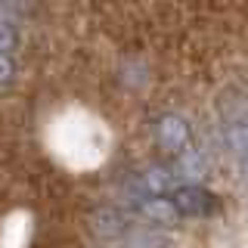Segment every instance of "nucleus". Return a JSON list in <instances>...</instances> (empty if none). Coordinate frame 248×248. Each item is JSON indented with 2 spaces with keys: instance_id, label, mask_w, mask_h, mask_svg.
Instances as JSON below:
<instances>
[{
  "instance_id": "f257e3e1",
  "label": "nucleus",
  "mask_w": 248,
  "mask_h": 248,
  "mask_svg": "<svg viewBox=\"0 0 248 248\" xmlns=\"http://www.w3.org/2000/svg\"><path fill=\"white\" fill-rule=\"evenodd\" d=\"M170 205H174L177 217H211L217 202L214 196L205 189V186L199 183H183L174 189V196H170Z\"/></svg>"
},
{
  "instance_id": "f03ea898",
  "label": "nucleus",
  "mask_w": 248,
  "mask_h": 248,
  "mask_svg": "<svg viewBox=\"0 0 248 248\" xmlns=\"http://www.w3.org/2000/svg\"><path fill=\"white\" fill-rule=\"evenodd\" d=\"M189 137H192V130L180 115H161L158 124H155V140H158V146L168 149V152H174V155L186 152Z\"/></svg>"
},
{
  "instance_id": "7ed1b4c3",
  "label": "nucleus",
  "mask_w": 248,
  "mask_h": 248,
  "mask_svg": "<svg viewBox=\"0 0 248 248\" xmlns=\"http://www.w3.org/2000/svg\"><path fill=\"white\" fill-rule=\"evenodd\" d=\"M143 214L152 217L155 223H174L177 211L170 205V199H143Z\"/></svg>"
},
{
  "instance_id": "20e7f679",
  "label": "nucleus",
  "mask_w": 248,
  "mask_h": 248,
  "mask_svg": "<svg viewBox=\"0 0 248 248\" xmlns=\"http://www.w3.org/2000/svg\"><path fill=\"white\" fill-rule=\"evenodd\" d=\"M93 217H99V220H106V227H99V230H96L99 236L112 239V236H118V232H124V217H121L118 211H96Z\"/></svg>"
},
{
  "instance_id": "39448f33",
  "label": "nucleus",
  "mask_w": 248,
  "mask_h": 248,
  "mask_svg": "<svg viewBox=\"0 0 248 248\" xmlns=\"http://www.w3.org/2000/svg\"><path fill=\"white\" fill-rule=\"evenodd\" d=\"M16 44H19V31H16V22L0 16V53H6V56H10V53L16 50Z\"/></svg>"
},
{
  "instance_id": "423d86ee",
  "label": "nucleus",
  "mask_w": 248,
  "mask_h": 248,
  "mask_svg": "<svg viewBox=\"0 0 248 248\" xmlns=\"http://www.w3.org/2000/svg\"><path fill=\"white\" fill-rule=\"evenodd\" d=\"M13 75H16V65H13V59L6 56V53H0V84H6Z\"/></svg>"
}]
</instances>
